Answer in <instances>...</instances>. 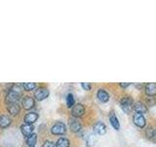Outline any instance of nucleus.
Wrapping results in <instances>:
<instances>
[{"label":"nucleus","instance_id":"obj_1","mask_svg":"<svg viewBox=\"0 0 156 147\" xmlns=\"http://www.w3.org/2000/svg\"><path fill=\"white\" fill-rule=\"evenodd\" d=\"M120 105H121L122 110L125 113H127V114H129L132 111V109L134 108V100L132 99L130 96L123 97L120 101Z\"/></svg>","mask_w":156,"mask_h":147},{"label":"nucleus","instance_id":"obj_2","mask_svg":"<svg viewBox=\"0 0 156 147\" xmlns=\"http://www.w3.org/2000/svg\"><path fill=\"white\" fill-rule=\"evenodd\" d=\"M66 125L63 123H57L55 124L51 129V131L53 134H58V135H61L63 134L66 132Z\"/></svg>","mask_w":156,"mask_h":147},{"label":"nucleus","instance_id":"obj_3","mask_svg":"<svg viewBox=\"0 0 156 147\" xmlns=\"http://www.w3.org/2000/svg\"><path fill=\"white\" fill-rule=\"evenodd\" d=\"M85 113V107L83 106L82 104H76L75 106H73L72 108V111H71V115L74 117V118H80L84 115Z\"/></svg>","mask_w":156,"mask_h":147},{"label":"nucleus","instance_id":"obj_4","mask_svg":"<svg viewBox=\"0 0 156 147\" xmlns=\"http://www.w3.org/2000/svg\"><path fill=\"white\" fill-rule=\"evenodd\" d=\"M69 127L72 132H78L79 130H81V127H82V125L80 121L77 119V118H71L69 120Z\"/></svg>","mask_w":156,"mask_h":147},{"label":"nucleus","instance_id":"obj_5","mask_svg":"<svg viewBox=\"0 0 156 147\" xmlns=\"http://www.w3.org/2000/svg\"><path fill=\"white\" fill-rule=\"evenodd\" d=\"M34 96H35V98L39 101L44 100L45 98H47L49 96V90L45 87L38 88V89L34 92Z\"/></svg>","mask_w":156,"mask_h":147},{"label":"nucleus","instance_id":"obj_6","mask_svg":"<svg viewBox=\"0 0 156 147\" xmlns=\"http://www.w3.org/2000/svg\"><path fill=\"white\" fill-rule=\"evenodd\" d=\"M20 96H21V93L11 89L8 92V94L6 96V101L8 104H10V103H17L18 100L20 99Z\"/></svg>","mask_w":156,"mask_h":147},{"label":"nucleus","instance_id":"obj_7","mask_svg":"<svg viewBox=\"0 0 156 147\" xmlns=\"http://www.w3.org/2000/svg\"><path fill=\"white\" fill-rule=\"evenodd\" d=\"M133 121H134V124L136 126H140V127H144L145 126V124H146L145 118L144 117L143 114H140V113H136V114L134 115Z\"/></svg>","mask_w":156,"mask_h":147},{"label":"nucleus","instance_id":"obj_8","mask_svg":"<svg viewBox=\"0 0 156 147\" xmlns=\"http://www.w3.org/2000/svg\"><path fill=\"white\" fill-rule=\"evenodd\" d=\"M93 130H94V132L97 134H100V135H102L105 134L106 131V126L104 124V123L101 122H98L96 123V124L94 125V126H93Z\"/></svg>","mask_w":156,"mask_h":147},{"label":"nucleus","instance_id":"obj_9","mask_svg":"<svg viewBox=\"0 0 156 147\" xmlns=\"http://www.w3.org/2000/svg\"><path fill=\"white\" fill-rule=\"evenodd\" d=\"M109 122H110L111 126L113 127L115 130H120V123H119L118 119H117V117L115 116L113 111L109 113Z\"/></svg>","mask_w":156,"mask_h":147},{"label":"nucleus","instance_id":"obj_10","mask_svg":"<svg viewBox=\"0 0 156 147\" xmlns=\"http://www.w3.org/2000/svg\"><path fill=\"white\" fill-rule=\"evenodd\" d=\"M145 93L148 96L156 95V82H149L145 85Z\"/></svg>","mask_w":156,"mask_h":147},{"label":"nucleus","instance_id":"obj_11","mask_svg":"<svg viewBox=\"0 0 156 147\" xmlns=\"http://www.w3.org/2000/svg\"><path fill=\"white\" fill-rule=\"evenodd\" d=\"M33 130H34V127H33V126H32V125L26 124V125H23V126H21L22 134H23L24 136H27V137L32 134Z\"/></svg>","mask_w":156,"mask_h":147},{"label":"nucleus","instance_id":"obj_12","mask_svg":"<svg viewBox=\"0 0 156 147\" xmlns=\"http://www.w3.org/2000/svg\"><path fill=\"white\" fill-rule=\"evenodd\" d=\"M37 119H38V115L36 113H28L24 117V122H26V124L32 125L33 123H35L37 121Z\"/></svg>","mask_w":156,"mask_h":147},{"label":"nucleus","instance_id":"obj_13","mask_svg":"<svg viewBox=\"0 0 156 147\" xmlns=\"http://www.w3.org/2000/svg\"><path fill=\"white\" fill-rule=\"evenodd\" d=\"M23 106L26 110H29L34 106V100L33 98H31L30 96H27L23 98Z\"/></svg>","mask_w":156,"mask_h":147},{"label":"nucleus","instance_id":"obj_14","mask_svg":"<svg viewBox=\"0 0 156 147\" xmlns=\"http://www.w3.org/2000/svg\"><path fill=\"white\" fill-rule=\"evenodd\" d=\"M98 98H99V100L102 103H105L109 100V95L108 93H107L105 89H99L98 91V94H97Z\"/></svg>","mask_w":156,"mask_h":147},{"label":"nucleus","instance_id":"obj_15","mask_svg":"<svg viewBox=\"0 0 156 147\" xmlns=\"http://www.w3.org/2000/svg\"><path fill=\"white\" fill-rule=\"evenodd\" d=\"M134 109L136 110V113H140V114H144V113L147 112V107H146L143 102H136V103H135Z\"/></svg>","mask_w":156,"mask_h":147},{"label":"nucleus","instance_id":"obj_16","mask_svg":"<svg viewBox=\"0 0 156 147\" xmlns=\"http://www.w3.org/2000/svg\"><path fill=\"white\" fill-rule=\"evenodd\" d=\"M7 109L12 115H18L20 113V106L18 105V103H10L7 106Z\"/></svg>","mask_w":156,"mask_h":147},{"label":"nucleus","instance_id":"obj_17","mask_svg":"<svg viewBox=\"0 0 156 147\" xmlns=\"http://www.w3.org/2000/svg\"><path fill=\"white\" fill-rule=\"evenodd\" d=\"M11 125V119L8 116H1L0 117V127L5 129L8 126Z\"/></svg>","mask_w":156,"mask_h":147},{"label":"nucleus","instance_id":"obj_18","mask_svg":"<svg viewBox=\"0 0 156 147\" xmlns=\"http://www.w3.org/2000/svg\"><path fill=\"white\" fill-rule=\"evenodd\" d=\"M36 140H37V135L35 134H32L31 135L27 137V144L29 147H33L36 143Z\"/></svg>","mask_w":156,"mask_h":147},{"label":"nucleus","instance_id":"obj_19","mask_svg":"<svg viewBox=\"0 0 156 147\" xmlns=\"http://www.w3.org/2000/svg\"><path fill=\"white\" fill-rule=\"evenodd\" d=\"M56 147H69V141H68L67 138L61 137L60 139H58L56 143Z\"/></svg>","mask_w":156,"mask_h":147},{"label":"nucleus","instance_id":"obj_20","mask_svg":"<svg viewBox=\"0 0 156 147\" xmlns=\"http://www.w3.org/2000/svg\"><path fill=\"white\" fill-rule=\"evenodd\" d=\"M96 141H97V139H96V136L94 134H90V135L87 136V146L92 147L96 143Z\"/></svg>","mask_w":156,"mask_h":147},{"label":"nucleus","instance_id":"obj_21","mask_svg":"<svg viewBox=\"0 0 156 147\" xmlns=\"http://www.w3.org/2000/svg\"><path fill=\"white\" fill-rule=\"evenodd\" d=\"M35 86H36V85L34 82H24V83H23V87L27 91H30V90L34 89Z\"/></svg>","mask_w":156,"mask_h":147},{"label":"nucleus","instance_id":"obj_22","mask_svg":"<svg viewBox=\"0 0 156 147\" xmlns=\"http://www.w3.org/2000/svg\"><path fill=\"white\" fill-rule=\"evenodd\" d=\"M66 105L68 108H71L73 105H74V97H73L71 93L67 94V96H66Z\"/></svg>","mask_w":156,"mask_h":147},{"label":"nucleus","instance_id":"obj_23","mask_svg":"<svg viewBox=\"0 0 156 147\" xmlns=\"http://www.w3.org/2000/svg\"><path fill=\"white\" fill-rule=\"evenodd\" d=\"M153 130H154L152 129V127H148V129L145 130V134H146V136H147V138H148V139L150 138V136L152 135Z\"/></svg>","mask_w":156,"mask_h":147},{"label":"nucleus","instance_id":"obj_24","mask_svg":"<svg viewBox=\"0 0 156 147\" xmlns=\"http://www.w3.org/2000/svg\"><path fill=\"white\" fill-rule=\"evenodd\" d=\"M81 85H82V87L84 88L85 90H91V85H90V83H88V82H82Z\"/></svg>","mask_w":156,"mask_h":147},{"label":"nucleus","instance_id":"obj_25","mask_svg":"<svg viewBox=\"0 0 156 147\" xmlns=\"http://www.w3.org/2000/svg\"><path fill=\"white\" fill-rule=\"evenodd\" d=\"M42 147H56V146H55V144H54L53 142H51V141H45V142L43 143Z\"/></svg>","mask_w":156,"mask_h":147},{"label":"nucleus","instance_id":"obj_26","mask_svg":"<svg viewBox=\"0 0 156 147\" xmlns=\"http://www.w3.org/2000/svg\"><path fill=\"white\" fill-rule=\"evenodd\" d=\"M151 141H153V142H155L156 143V130H153V132H152V135L150 136V138H149Z\"/></svg>","mask_w":156,"mask_h":147},{"label":"nucleus","instance_id":"obj_27","mask_svg":"<svg viewBox=\"0 0 156 147\" xmlns=\"http://www.w3.org/2000/svg\"><path fill=\"white\" fill-rule=\"evenodd\" d=\"M130 85H131L130 82H121V83H120V86H121V87H128Z\"/></svg>","mask_w":156,"mask_h":147},{"label":"nucleus","instance_id":"obj_28","mask_svg":"<svg viewBox=\"0 0 156 147\" xmlns=\"http://www.w3.org/2000/svg\"><path fill=\"white\" fill-rule=\"evenodd\" d=\"M28 147H29V146H28Z\"/></svg>","mask_w":156,"mask_h":147}]
</instances>
